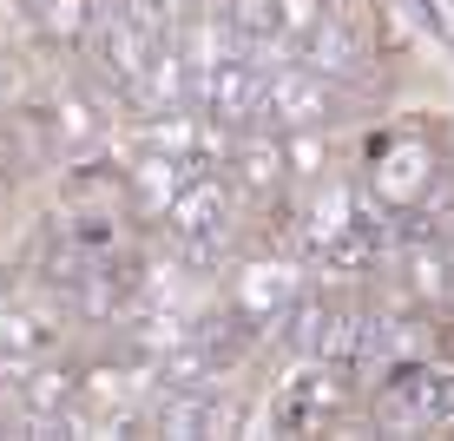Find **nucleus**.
I'll return each instance as SVG.
<instances>
[{"mask_svg": "<svg viewBox=\"0 0 454 441\" xmlns=\"http://www.w3.org/2000/svg\"><path fill=\"white\" fill-rule=\"evenodd\" d=\"M442 165H448V146L428 119H388L363 138V159L349 165V178L369 211L402 217V211H415V198L434 185Z\"/></svg>", "mask_w": 454, "mask_h": 441, "instance_id": "f257e3e1", "label": "nucleus"}, {"mask_svg": "<svg viewBox=\"0 0 454 441\" xmlns=\"http://www.w3.org/2000/svg\"><path fill=\"white\" fill-rule=\"evenodd\" d=\"M363 396H369V369L342 356H303L284 382L263 402V421L284 435H309V429H349L363 421Z\"/></svg>", "mask_w": 454, "mask_h": 441, "instance_id": "f03ea898", "label": "nucleus"}, {"mask_svg": "<svg viewBox=\"0 0 454 441\" xmlns=\"http://www.w3.org/2000/svg\"><path fill=\"white\" fill-rule=\"evenodd\" d=\"M165 231H171V244H178L184 264L224 271L250 244V204L238 198V185H231L224 171H198V178L165 204Z\"/></svg>", "mask_w": 454, "mask_h": 441, "instance_id": "7ed1b4c3", "label": "nucleus"}, {"mask_svg": "<svg viewBox=\"0 0 454 441\" xmlns=\"http://www.w3.org/2000/svg\"><path fill=\"white\" fill-rule=\"evenodd\" d=\"M363 421L395 435H454V362L421 356L382 369L363 396Z\"/></svg>", "mask_w": 454, "mask_h": 441, "instance_id": "20e7f679", "label": "nucleus"}, {"mask_svg": "<svg viewBox=\"0 0 454 441\" xmlns=\"http://www.w3.org/2000/svg\"><path fill=\"white\" fill-rule=\"evenodd\" d=\"M356 106L349 86H336L330 73H317L309 59L284 53L277 67H263V99H257V125L270 132H296V125H342Z\"/></svg>", "mask_w": 454, "mask_h": 441, "instance_id": "39448f33", "label": "nucleus"}, {"mask_svg": "<svg viewBox=\"0 0 454 441\" xmlns=\"http://www.w3.org/2000/svg\"><path fill=\"white\" fill-rule=\"evenodd\" d=\"M257 99H263V67L257 53H224L211 59V67L192 73V106L217 125H231V132H244V125H257Z\"/></svg>", "mask_w": 454, "mask_h": 441, "instance_id": "423d86ee", "label": "nucleus"}, {"mask_svg": "<svg viewBox=\"0 0 454 441\" xmlns=\"http://www.w3.org/2000/svg\"><path fill=\"white\" fill-rule=\"evenodd\" d=\"M323 0H263V20H270V46H284V53H296L303 46V34L323 20Z\"/></svg>", "mask_w": 454, "mask_h": 441, "instance_id": "0eeeda50", "label": "nucleus"}, {"mask_svg": "<svg viewBox=\"0 0 454 441\" xmlns=\"http://www.w3.org/2000/svg\"><path fill=\"white\" fill-rule=\"evenodd\" d=\"M409 224H421V231H434V238H454V159L434 171V185L415 198V211H402Z\"/></svg>", "mask_w": 454, "mask_h": 441, "instance_id": "6e6552de", "label": "nucleus"}, {"mask_svg": "<svg viewBox=\"0 0 454 441\" xmlns=\"http://www.w3.org/2000/svg\"><path fill=\"white\" fill-rule=\"evenodd\" d=\"M448 317H454V238H448Z\"/></svg>", "mask_w": 454, "mask_h": 441, "instance_id": "1a4fd4ad", "label": "nucleus"}]
</instances>
